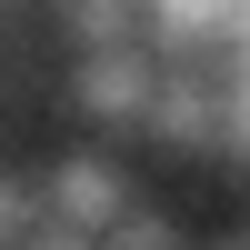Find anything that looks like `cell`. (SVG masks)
<instances>
[{"label": "cell", "mask_w": 250, "mask_h": 250, "mask_svg": "<svg viewBox=\"0 0 250 250\" xmlns=\"http://www.w3.org/2000/svg\"><path fill=\"white\" fill-rule=\"evenodd\" d=\"M60 40L70 50H130V40H150V0H50Z\"/></svg>", "instance_id": "obj_3"}, {"label": "cell", "mask_w": 250, "mask_h": 250, "mask_svg": "<svg viewBox=\"0 0 250 250\" xmlns=\"http://www.w3.org/2000/svg\"><path fill=\"white\" fill-rule=\"evenodd\" d=\"M160 90V40H130V50H70V110L100 120V130H140Z\"/></svg>", "instance_id": "obj_1"}, {"label": "cell", "mask_w": 250, "mask_h": 250, "mask_svg": "<svg viewBox=\"0 0 250 250\" xmlns=\"http://www.w3.org/2000/svg\"><path fill=\"white\" fill-rule=\"evenodd\" d=\"M100 250H180V220H170V210H140V200H130V210L100 230Z\"/></svg>", "instance_id": "obj_5"}, {"label": "cell", "mask_w": 250, "mask_h": 250, "mask_svg": "<svg viewBox=\"0 0 250 250\" xmlns=\"http://www.w3.org/2000/svg\"><path fill=\"white\" fill-rule=\"evenodd\" d=\"M50 220V200H40V170H0V250H20Z\"/></svg>", "instance_id": "obj_4"}, {"label": "cell", "mask_w": 250, "mask_h": 250, "mask_svg": "<svg viewBox=\"0 0 250 250\" xmlns=\"http://www.w3.org/2000/svg\"><path fill=\"white\" fill-rule=\"evenodd\" d=\"M20 250H100V240H90V230H70V220H40Z\"/></svg>", "instance_id": "obj_6"}, {"label": "cell", "mask_w": 250, "mask_h": 250, "mask_svg": "<svg viewBox=\"0 0 250 250\" xmlns=\"http://www.w3.org/2000/svg\"><path fill=\"white\" fill-rule=\"evenodd\" d=\"M40 200H50V220H70V230H110L120 210H130V170H120L110 150H60V160H40Z\"/></svg>", "instance_id": "obj_2"}]
</instances>
